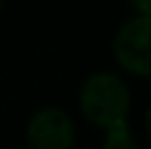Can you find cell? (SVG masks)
<instances>
[{
	"mask_svg": "<svg viewBox=\"0 0 151 149\" xmlns=\"http://www.w3.org/2000/svg\"><path fill=\"white\" fill-rule=\"evenodd\" d=\"M81 112L90 123L99 127H112L127 121L132 96L125 81L114 73H96L88 77L79 92Z\"/></svg>",
	"mask_w": 151,
	"mask_h": 149,
	"instance_id": "obj_1",
	"label": "cell"
},
{
	"mask_svg": "<svg viewBox=\"0 0 151 149\" xmlns=\"http://www.w3.org/2000/svg\"><path fill=\"white\" fill-rule=\"evenodd\" d=\"M116 61L136 77H151V15L125 22L114 40Z\"/></svg>",
	"mask_w": 151,
	"mask_h": 149,
	"instance_id": "obj_2",
	"label": "cell"
},
{
	"mask_svg": "<svg viewBox=\"0 0 151 149\" xmlns=\"http://www.w3.org/2000/svg\"><path fill=\"white\" fill-rule=\"evenodd\" d=\"M27 138L31 149H70L75 140V127L64 110L44 107L31 116Z\"/></svg>",
	"mask_w": 151,
	"mask_h": 149,
	"instance_id": "obj_3",
	"label": "cell"
},
{
	"mask_svg": "<svg viewBox=\"0 0 151 149\" xmlns=\"http://www.w3.org/2000/svg\"><path fill=\"white\" fill-rule=\"evenodd\" d=\"M103 149H140L134 134L129 132L127 121H121L116 125L107 127L105 140H103Z\"/></svg>",
	"mask_w": 151,
	"mask_h": 149,
	"instance_id": "obj_4",
	"label": "cell"
},
{
	"mask_svg": "<svg viewBox=\"0 0 151 149\" xmlns=\"http://www.w3.org/2000/svg\"><path fill=\"white\" fill-rule=\"evenodd\" d=\"M140 15H151V0H132Z\"/></svg>",
	"mask_w": 151,
	"mask_h": 149,
	"instance_id": "obj_5",
	"label": "cell"
},
{
	"mask_svg": "<svg viewBox=\"0 0 151 149\" xmlns=\"http://www.w3.org/2000/svg\"><path fill=\"white\" fill-rule=\"evenodd\" d=\"M147 132H149V136H151V107L147 110Z\"/></svg>",
	"mask_w": 151,
	"mask_h": 149,
	"instance_id": "obj_6",
	"label": "cell"
},
{
	"mask_svg": "<svg viewBox=\"0 0 151 149\" xmlns=\"http://www.w3.org/2000/svg\"><path fill=\"white\" fill-rule=\"evenodd\" d=\"M0 9H2V0H0Z\"/></svg>",
	"mask_w": 151,
	"mask_h": 149,
	"instance_id": "obj_7",
	"label": "cell"
}]
</instances>
